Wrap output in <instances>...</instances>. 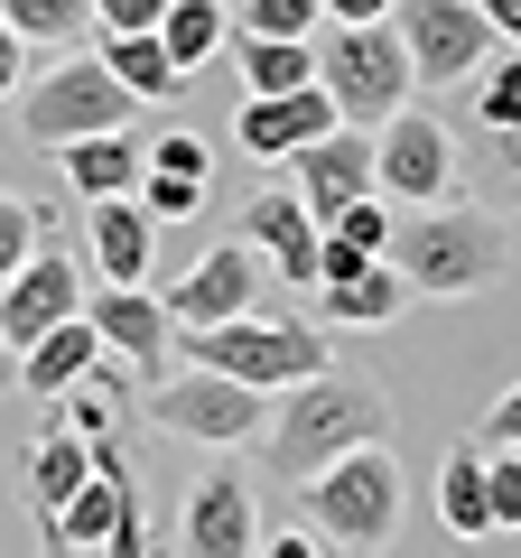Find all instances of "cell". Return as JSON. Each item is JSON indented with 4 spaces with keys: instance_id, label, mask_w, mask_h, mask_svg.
I'll list each match as a JSON object with an SVG mask.
<instances>
[{
    "instance_id": "obj_27",
    "label": "cell",
    "mask_w": 521,
    "mask_h": 558,
    "mask_svg": "<svg viewBox=\"0 0 521 558\" xmlns=\"http://www.w3.org/2000/svg\"><path fill=\"white\" fill-rule=\"evenodd\" d=\"M0 20L20 28L28 47H75L94 28V0H0Z\"/></svg>"
},
{
    "instance_id": "obj_8",
    "label": "cell",
    "mask_w": 521,
    "mask_h": 558,
    "mask_svg": "<svg viewBox=\"0 0 521 558\" xmlns=\"http://www.w3.org/2000/svg\"><path fill=\"white\" fill-rule=\"evenodd\" d=\"M391 28H401L410 75H420L428 94H457V84H475V65L502 47L494 28H484L475 0H391Z\"/></svg>"
},
{
    "instance_id": "obj_29",
    "label": "cell",
    "mask_w": 521,
    "mask_h": 558,
    "mask_svg": "<svg viewBox=\"0 0 521 558\" xmlns=\"http://www.w3.org/2000/svg\"><path fill=\"white\" fill-rule=\"evenodd\" d=\"M233 28L242 38H317L326 10L317 0H233Z\"/></svg>"
},
{
    "instance_id": "obj_2",
    "label": "cell",
    "mask_w": 521,
    "mask_h": 558,
    "mask_svg": "<svg viewBox=\"0 0 521 558\" xmlns=\"http://www.w3.org/2000/svg\"><path fill=\"white\" fill-rule=\"evenodd\" d=\"M373 438H391V391H381L373 373H344V363L270 391V428H260L280 484L317 475V465H336L344 447H373Z\"/></svg>"
},
{
    "instance_id": "obj_20",
    "label": "cell",
    "mask_w": 521,
    "mask_h": 558,
    "mask_svg": "<svg viewBox=\"0 0 521 558\" xmlns=\"http://www.w3.org/2000/svg\"><path fill=\"white\" fill-rule=\"evenodd\" d=\"M94 475V447H84V428H65V418H47V438H28V457H20V494H28V512H38V531L65 512V494Z\"/></svg>"
},
{
    "instance_id": "obj_14",
    "label": "cell",
    "mask_w": 521,
    "mask_h": 558,
    "mask_svg": "<svg viewBox=\"0 0 521 558\" xmlns=\"http://www.w3.org/2000/svg\"><path fill=\"white\" fill-rule=\"evenodd\" d=\"M289 186H299V205L307 215H336L344 196H373V131H354V121H336V131H317V140H299L289 149Z\"/></svg>"
},
{
    "instance_id": "obj_15",
    "label": "cell",
    "mask_w": 521,
    "mask_h": 558,
    "mask_svg": "<svg viewBox=\"0 0 521 558\" xmlns=\"http://www.w3.org/2000/svg\"><path fill=\"white\" fill-rule=\"evenodd\" d=\"M47 539H57V549H121V558H141V484L84 475L75 494H65V512L47 521Z\"/></svg>"
},
{
    "instance_id": "obj_3",
    "label": "cell",
    "mask_w": 521,
    "mask_h": 558,
    "mask_svg": "<svg viewBox=\"0 0 521 558\" xmlns=\"http://www.w3.org/2000/svg\"><path fill=\"white\" fill-rule=\"evenodd\" d=\"M178 354H186V363H205V373L252 381V391H289V381L326 373V363H336V344H326V326H307V317L242 307V317H223V326H196V336H178Z\"/></svg>"
},
{
    "instance_id": "obj_28",
    "label": "cell",
    "mask_w": 521,
    "mask_h": 558,
    "mask_svg": "<svg viewBox=\"0 0 521 558\" xmlns=\"http://www.w3.org/2000/svg\"><path fill=\"white\" fill-rule=\"evenodd\" d=\"M475 131H521V47H494L475 65Z\"/></svg>"
},
{
    "instance_id": "obj_37",
    "label": "cell",
    "mask_w": 521,
    "mask_h": 558,
    "mask_svg": "<svg viewBox=\"0 0 521 558\" xmlns=\"http://www.w3.org/2000/svg\"><path fill=\"white\" fill-rule=\"evenodd\" d=\"M484 447H521V381L494 400V410H484Z\"/></svg>"
},
{
    "instance_id": "obj_19",
    "label": "cell",
    "mask_w": 521,
    "mask_h": 558,
    "mask_svg": "<svg viewBox=\"0 0 521 558\" xmlns=\"http://www.w3.org/2000/svg\"><path fill=\"white\" fill-rule=\"evenodd\" d=\"M307 299H317V326H391L410 307V279L391 260H354V270H326Z\"/></svg>"
},
{
    "instance_id": "obj_33",
    "label": "cell",
    "mask_w": 521,
    "mask_h": 558,
    "mask_svg": "<svg viewBox=\"0 0 521 558\" xmlns=\"http://www.w3.org/2000/svg\"><path fill=\"white\" fill-rule=\"evenodd\" d=\"M149 168H168V178H196V186H215V149H205L196 131H159V140H149Z\"/></svg>"
},
{
    "instance_id": "obj_4",
    "label": "cell",
    "mask_w": 521,
    "mask_h": 558,
    "mask_svg": "<svg viewBox=\"0 0 521 558\" xmlns=\"http://www.w3.org/2000/svg\"><path fill=\"white\" fill-rule=\"evenodd\" d=\"M317 84L326 102H336V121H354V131H373V121H391L410 102V47L391 20H326V47H317Z\"/></svg>"
},
{
    "instance_id": "obj_5",
    "label": "cell",
    "mask_w": 521,
    "mask_h": 558,
    "mask_svg": "<svg viewBox=\"0 0 521 558\" xmlns=\"http://www.w3.org/2000/svg\"><path fill=\"white\" fill-rule=\"evenodd\" d=\"M299 502L307 521H317L336 549H381V539L401 531V457L391 447H344L336 465H317V475H299Z\"/></svg>"
},
{
    "instance_id": "obj_30",
    "label": "cell",
    "mask_w": 521,
    "mask_h": 558,
    "mask_svg": "<svg viewBox=\"0 0 521 558\" xmlns=\"http://www.w3.org/2000/svg\"><path fill=\"white\" fill-rule=\"evenodd\" d=\"M484 512H494V539L521 531V447H484Z\"/></svg>"
},
{
    "instance_id": "obj_32",
    "label": "cell",
    "mask_w": 521,
    "mask_h": 558,
    "mask_svg": "<svg viewBox=\"0 0 521 558\" xmlns=\"http://www.w3.org/2000/svg\"><path fill=\"white\" fill-rule=\"evenodd\" d=\"M131 196L149 205V223H186L205 205V186L196 178H168V168H141V178H131Z\"/></svg>"
},
{
    "instance_id": "obj_22",
    "label": "cell",
    "mask_w": 521,
    "mask_h": 558,
    "mask_svg": "<svg viewBox=\"0 0 521 558\" xmlns=\"http://www.w3.org/2000/svg\"><path fill=\"white\" fill-rule=\"evenodd\" d=\"M159 47L186 65V75H205V65L233 47V0H168L159 10Z\"/></svg>"
},
{
    "instance_id": "obj_10",
    "label": "cell",
    "mask_w": 521,
    "mask_h": 558,
    "mask_svg": "<svg viewBox=\"0 0 521 558\" xmlns=\"http://www.w3.org/2000/svg\"><path fill=\"white\" fill-rule=\"evenodd\" d=\"M260 279H270V260H260L242 233H233V242H215L196 270H178V279L159 289V299H168V326H178V336H196V326L242 317V307H260Z\"/></svg>"
},
{
    "instance_id": "obj_36",
    "label": "cell",
    "mask_w": 521,
    "mask_h": 558,
    "mask_svg": "<svg viewBox=\"0 0 521 558\" xmlns=\"http://www.w3.org/2000/svg\"><path fill=\"white\" fill-rule=\"evenodd\" d=\"M20 84H28V38L0 20V102H20Z\"/></svg>"
},
{
    "instance_id": "obj_18",
    "label": "cell",
    "mask_w": 521,
    "mask_h": 558,
    "mask_svg": "<svg viewBox=\"0 0 521 558\" xmlns=\"http://www.w3.org/2000/svg\"><path fill=\"white\" fill-rule=\"evenodd\" d=\"M84 252H94V279H149V252H159L149 205L131 186L121 196H84Z\"/></svg>"
},
{
    "instance_id": "obj_21",
    "label": "cell",
    "mask_w": 521,
    "mask_h": 558,
    "mask_svg": "<svg viewBox=\"0 0 521 558\" xmlns=\"http://www.w3.org/2000/svg\"><path fill=\"white\" fill-rule=\"evenodd\" d=\"M94 363H102V336H94V317L75 307V317H57L47 336H28V344H20V391L47 410V400H57L75 373H94Z\"/></svg>"
},
{
    "instance_id": "obj_35",
    "label": "cell",
    "mask_w": 521,
    "mask_h": 558,
    "mask_svg": "<svg viewBox=\"0 0 521 558\" xmlns=\"http://www.w3.org/2000/svg\"><path fill=\"white\" fill-rule=\"evenodd\" d=\"M159 10H168V0H94L102 38H121V28H159Z\"/></svg>"
},
{
    "instance_id": "obj_6",
    "label": "cell",
    "mask_w": 521,
    "mask_h": 558,
    "mask_svg": "<svg viewBox=\"0 0 521 558\" xmlns=\"http://www.w3.org/2000/svg\"><path fill=\"white\" fill-rule=\"evenodd\" d=\"M131 112H141V102H131V84L102 65V47H94V57L57 47V65L20 84L28 149H65V140H84V131H131Z\"/></svg>"
},
{
    "instance_id": "obj_17",
    "label": "cell",
    "mask_w": 521,
    "mask_h": 558,
    "mask_svg": "<svg viewBox=\"0 0 521 558\" xmlns=\"http://www.w3.org/2000/svg\"><path fill=\"white\" fill-rule=\"evenodd\" d=\"M242 242H252L260 260H270V279H289V289H307L317 279V215L299 205V186H260L252 205H242Z\"/></svg>"
},
{
    "instance_id": "obj_11",
    "label": "cell",
    "mask_w": 521,
    "mask_h": 558,
    "mask_svg": "<svg viewBox=\"0 0 521 558\" xmlns=\"http://www.w3.org/2000/svg\"><path fill=\"white\" fill-rule=\"evenodd\" d=\"M178 539H186V558H252V549H260L252 475H242V465H233V447H223V465H205V475L186 484Z\"/></svg>"
},
{
    "instance_id": "obj_38",
    "label": "cell",
    "mask_w": 521,
    "mask_h": 558,
    "mask_svg": "<svg viewBox=\"0 0 521 558\" xmlns=\"http://www.w3.org/2000/svg\"><path fill=\"white\" fill-rule=\"evenodd\" d=\"M336 539L317 531V521H299V531H270V558H326Z\"/></svg>"
},
{
    "instance_id": "obj_40",
    "label": "cell",
    "mask_w": 521,
    "mask_h": 558,
    "mask_svg": "<svg viewBox=\"0 0 521 558\" xmlns=\"http://www.w3.org/2000/svg\"><path fill=\"white\" fill-rule=\"evenodd\" d=\"M326 20H391V0H317Z\"/></svg>"
},
{
    "instance_id": "obj_34",
    "label": "cell",
    "mask_w": 521,
    "mask_h": 558,
    "mask_svg": "<svg viewBox=\"0 0 521 558\" xmlns=\"http://www.w3.org/2000/svg\"><path fill=\"white\" fill-rule=\"evenodd\" d=\"M484 186H502L521 205V131H484Z\"/></svg>"
},
{
    "instance_id": "obj_23",
    "label": "cell",
    "mask_w": 521,
    "mask_h": 558,
    "mask_svg": "<svg viewBox=\"0 0 521 558\" xmlns=\"http://www.w3.org/2000/svg\"><path fill=\"white\" fill-rule=\"evenodd\" d=\"M102 65L131 84V102H178L186 94V65L159 47V28H121V38H102Z\"/></svg>"
},
{
    "instance_id": "obj_39",
    "label": "cell",
    "mask_w": 521,
    "mask_h": 558,
    "mask_svg": "<svg viewBox=\"0 0 521 558\" xmlns=\"http://www.w3.org/2000/svg\"><path fill=\"white\" fill-rule=\"evenodd\" d=\"M475 10H484V28H494L502 47H521V0H475Z\"/></svg>"
},
{
    "instance_id": "obj_31",
    "label": "cell",
    "mask_w": 521,
    "mask_h": 558,
    "mask_svg": "<svg viewBox=\"0 0 521 558\" xmlns=\"http://www.w3.org/2000/svg\"><path fill=\"white\" fill-rule=\"evenodd\" d=\"M38 242H47V205H28V196H10V186H0V279L20 270Z\"/></svg>"
},
{
    "instance_id": "obj_25",
    "label": "cell",
    "mask_w": 521,
    "mask_h": 558,
    "mask_svg": "<svg viewBox=\"0 0 521 558\" xmlns=\"http://www.w3.org/2000/svg\"><path fill=\"white\" fill-rule=\"evenodd\" d=\"M242 94H299L317 84V38H242Z\"/></svg>"
},
{
    "instance_id": "obj_7",
    "label": "cell",
    "mask_w": 521,
    "mask_h": 558,
    "mask_svg": "<svg viewBox=\"0 0 521 558\" xmlns=\"http://www.w3.org/2000/svg\"><path fill=\"white\" fill-rule=\"evenodd\" d=\"M149 428H159V438H196V447H260V428H270V391L186 363L178 381H149Z\"/></svg>"
},
{
    "instance_id": "obj_16",
    "label": "cell",
    "mask_w": 521,
    "mask_h": 558,
    "mask_svg": "<svg viewBox=\"0 0 521 558\" xmlns=\"http://www.w3.org/2000/svg\"><path fill=\"white\" fill-rule=\"evenodd\" d=\"M317 131H336L326 84H299V94H242V112H233L242 159H260V168H280L289 149H299V140H317Z\"/></svg>"
},
{
    "instance_id": "obj_13",
    "label": "cell",
    "mask_w": 521,
    "mask_h": 558,
    "mask_svg": "<svg viewBox=\"0 0 521 558\" xmlns=\"http://www.w3.org/2000/svg\"><path fill=\"white\" fill-rule=\"evenodd\" d=\"M84 289H94V270H84V260H65L57 242H38L20 270L0 279V336H10V344L47 336L57 317H75V307H84Z\"/></svg>"
},
{
    "instance_id": "obj_24",
    "label": "cell",
    "mask_w": 521,
    "mask_h": 558,
    "mask_svg": "<svg viewBox=\"0 0 521 558\" xmlns=\"http://www.w3.org/2000/svg\"><path fill=\"white\" fill-rule=\"evenodd\" d=\"M438 521L457 539H494V512H484V438L475 447H447V465H438Z\"/></svg>"
},
{
    "instance_id": "obj_9",
    "label": "cell",
    "mask_w": 521,
    "mask_h": 558,
    "mask_svg": "<svg viewBox=\"0 0 521 558\" xmlns=\"http://www.w3.org/2000/svg\"><path fill=\"white\" fill-rule=\"evenodd\" d=\"M457 178H465V159H457V131H447L438 112H391V121H373V186L391 205H438V196H457Z\"/></svg>"
},
{
    "instance_id": "obj_1",
    "label": "cell",
    "mask_w": 521,
    "mask_h": 558,
    "mask_svg": "<svg viewBox=\"0 0 521 558\" xmlns=\"http://www.w3.org/2000/svg\"><path fill=\"white\" fill-rule=\"evenodd\" d=\"M521 252V223L502 205H475V196H438V205H410L391 223V270L410 279V299H484Z\"/></svg>"
},
{
    "instance_id": "obj_26",
    "label": "cell",
    "mask_w": 521,
    "mask_h": 558,
    "mask_svg": "<svg viewBox=\"0 0 521 558\" xmlns=\"http://www.w3.org/2000/svg\"><path fill=\"white\" fill-rule=\"evenodd\" d=\"M131 178H141V159H131V140H121V131L65 140V186H75V196H121Z\"/></svg>"
},
{
    "instance_id": "obj_12",
    "label": "cell",
    "mask_w": 521,
    "mask_h": 558,
    "mask_svg": "<svg viewBox=\"0 0 521 558\" xmlns=\"http://www.w3.org/2000/svg\"><path fill=\"white\" fill-rule=\"evenodd\" d=\"M84 317H94L102 354H112L121 373H149L159 354H178V326H168V299L149 289V279H94V289H84Z\"/></svg>"
},
{
    "instance_id": "obj_41",
    "label": "cell",
    "mask_w": 521,
    "mask_h": 558,
    "mask_svg": "<svg viewBox=\"0 0 521 558\" xmlns=\"http://www.w3.org/2000/svg\"><path fill=\"white\" fill-rule=\"evenodd\" d=\"M0 391H20V344L0 336Z\"/></svg>"
}]
</instances>
